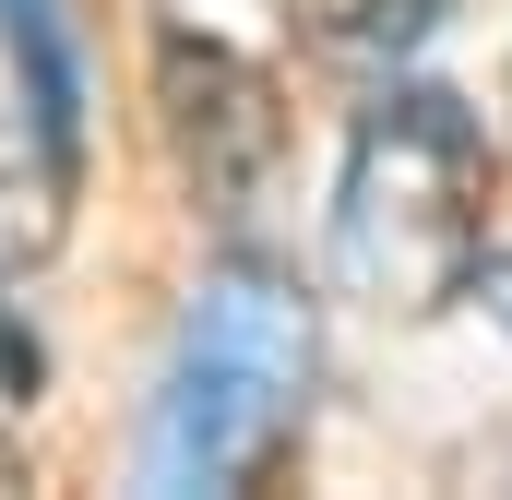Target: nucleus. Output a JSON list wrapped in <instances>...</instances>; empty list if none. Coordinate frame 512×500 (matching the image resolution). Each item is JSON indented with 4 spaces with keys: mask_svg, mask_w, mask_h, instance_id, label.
Wrapping results in <instances>:
<instances>
[{
    "mask_svg": "<svg viewBox=\"0 0 512 500\" xmlns=\"http://www.w3.org/2000/svg\"><path fill=\"white\" fill-rule=\"evenodd\" d=\"M489 262V131L453 84H382L334 167V286L382 322L477 298Z\"/></svg>",
    "mask_w": 512,
    "mask_h": 500,
    "instance_id": "nucleus-1",
    "label": "nucleus"
},
{
    "mask_svg": "<svg viewBox=\"0 0 512 500\" xmlns=\"http://www.w3.org/2000/svg\"><path fill=\"white\" fill-rule=\"evenodd\" d=\"M310 370H322V334H310V298L286 262L227 250L167 346L155 381V417H143V489H251L274 477V453L298 441L310 417Z\"/></svg>",
    "mask_w": 512,
    "mask_h": 500,
    "instance_id": "nucleus-2",
    "label": "nucleus"
},
{
    "mask_svg": "<svg viewBox=\"0 0 512 500\" xmlns=\"http://www.w3.org/2000/svg\"><path fill=\"white\" fill-rule=\"evenodd\" d=\"M155 120H167V155L191 179L203 215H251L274 155H286V108H274V72L239 60L227 36H191V24H155Z\"/></svg>",
    "mask_w": 512,
    "mask_h": 500,
    "instance_id": "nucleus-3",
    "label": "nucleus"
},
{
    "mask_svg": "<svg viewBox=\"0 0 512 500\" xmlns=\"http://www.w3.org/2000/svg\"><path fill=\"white\" fill-rule=\"evenodd\" d=\"M0 60H12L24 155H36L48 179H72V143H84V60H72V12H60V0H0Z\"/></svg>",
    "mask_w": 512,
    "mask_h": 500,
    "instance_id": "nucleus-4",
    "label": "nucleus"
},
{
    "mask_svg": "<svg viewBox=\"0 0 512 500\" xmlns=\"http://www.w3.org/2000/svg\"><path fill=\"white\" fill-rule=\"evenodd\" d=\"M274 12H286V36L322 48V60H405V48L441 24V0H274Z\"/></svg>",
    "mask_w": 512,
    "mask_h": 500,
    "instance_id": "nucleus-5",
    "label": "nucleus"
},
{
    "mask_svg": "<svg viewBox=\"0 0 512 500\" xmlns=\"http://www.w3.org/2000/svg\"><path fill=\"white\" fill-rule=\"evenodd\" d=\"M0 286H12V250H0ZM36 381H48V346H36V334H24V310H12V298H0V393H12V405H24V393H36Z\"/></svg>",
    "mask_w": 512,
    "mask_h": 500,
    "instance_id": "nucleus-6",
    "label": "nucleus"
},
{
    "mask_svg": "<svg viewBox=\"0 0 512 500\" xmlns=\"http://www.w3.org/2000/svg\"><path fill=\"white\" fill-rule=\"evenodd\" d=\"M477 298H489V310H501V322H512V262H501V250L477 262Z\"/></svg>",
    "mask_w": 512,
    "mask_h": 500,
    "instance_id": "nucleus-7",
    "label": "nucleus"
},
{
    "mask_svg": "<svg viewBox=\"0 0 512 500\" xmlns=\"http://www.w3.org/2000/svg\"><path fill=\"white\" fill-rule=\"evenodd\" d=\"M0 489H24V453H12V429H0Z\"/></svg>",
    "mask_w": 512,
    "mask_h": 500,
    "instance_id": "nucleus-8",
    "label": "nucleus"
}]
</instances>
